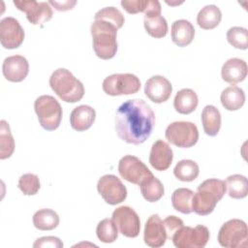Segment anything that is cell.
<instances>
[{
	"label": "cell",
	"instance_id": "6da1fadb",
	"mask_svg": "<svg viewBox=\"0 0 248 248\" xmlns=\"http://www.w3.org/2000/svg\"><path fill=\"white\" fill-rule=\"evenodd\" d=\"M155 114L152 108L141 99L124 102L116 111L115 131L127 143L139 145L152 134Z\"/></svg>",
	"mask_w": 248,
	"mask_h": 248
},
{
	"label": "cell",
	"instance_id": "7a4b0ae2",
	"mask_svg": "<svg viewBox=\"0 0 248 248\" xmlns=\"http://www.w3.org/2000/svg\"><path fill=\"white\" fill-rule=\"evenodd\" d=\"M227 191L226 182L217 178H209L201 183L192 200V211L204 216L211 213Z\"/></svg>",
	"mask_w": 248,
	"mask_h": 248
},
{
	"label": "cell",
	"instance_id": "3957f363",
	"mask_svg": "<svg viewBox=\"0 0 248 248\" xmlns=\"http://www.w3.org/2000/svg\"><path fill=\"white\" fill-rule=\"evenodd\" d=\"M117 28L105 20H94L90 26L95 54L104 60L111 59L117 52Z\"/></svg>",
	"mask_w": 248,
	"mask_h": 248
},
{
	"label": "cell",
	"instance_id": "277c9868",
	"mask_svg": "<svg viewBox=\"0 0 248 248\" xmlns=\"http://www.w3.org/2000/svg\"><path fill=\"white\" fill-rule=\"evenodd\" d=\"M49 85L54 93L66 103H76L82 99L84 86L69 70L59 68L49 78Z\"/></svg>",
	"mask_w": 248,
	"mask_h": 248
},
{
	"label": "cell",
	"instance_id": "5b68a950",
	"mask_svg": "<svg viewBox=\"0 0 248 248\" xmlns=\"http://www.w3.org/2000/svg\"><path fill=\"white\" fill-rule=\"evenodd\" d=\"M34 109L41 126L46 131L56 130L62 120V108L50 95H42L34 103Z\"/></svg>",
	"mask_w": 248,
	"mask_h": 248
},
{
	"label": "cell",
	"instance_id": "8992f818",
	"mask_svg": "<svg viewBox=\"0 0 248 248\" xmlns=\"http://www.w3.org/2000/svg\"><path fill=\"white\" fill-rule=\"evenodd\" d=\"M165 137L169 142L177 147L189 148L198 142L199 130L193 122L175 121L167 127Z\"/></svg>",
	"mask_w": 248,
	"mask_h": 248
},
{
	"label": "cell",
	"instance_id": "52a82bcc",
	"mask_svg": "<svg viewBox=\"0 0 248 248\" xmlns=\"http://www.w3.org/2000/svg\"><path fill=\"white\" fill-rule=\"evenodd\" d=\"M248 239V228L240 219H231L224 223L218 232V242L226 248L245 247Z\"/></svg>",
	"mask_w": 248,
	"mask_h": 248
},
{
	"label": "cell",
	"instance_id": "ba28073f",
	"mask_svg": "<svg viewBox=\"0 0 248 248\" xmlns=\"http://www.w3.org/2000/svg\"><path fill=\"white\" fill-rule=\"evenodd\" d=\"M140 86V78L130 73L110 75L104 79L102 84L104 92L109 96L135 94L139 92Z\"/></svg>",
	"mask_w": 248,
	"mask_h": 248
},
{
	"label": "cell",
	"instance_id": "9c48e42d",
	"mask_svg": "<svg viewBox=\"0 0 248 248\" xmlns=\"http://www.w3.org/2000/svg\"><path fill=\"white\" fill-rule=\"evenodd\" d=\"M210 237L209 230L202 225L180 228L172 236L173 245L177 248H203Z\"/></svg>",
	"mask_w": 248,
	"mask_h": 248
},
{
	"label": "cell",
	"instance_id": "30bf717a",
	"mask_svg": "<svg viewBox=\"0 0 248 248\" xmlns=\"http://www.w3.org/2000/svg\"><path fill=\"white\" fill-rule=\"evenodd\" d=\"M118 172L122 178L137 185L153 176L145 164L133 155H125L119 160Z\"/></svg>",
	"mask_w": 248,
	"mask_h": 248
},
{
	"label": "cell",
	"instance_id": "8fae6325",
	"mask_svg": "<svg viewBox=\"0 0 248 248\" xmlns=\"http://www.w3.org/2000/svg\"><path fill=\"white\" fill-rule=\"evenodd\" d=\"M97 190L104 201L115 205L124 202L127 198V189L121 180L113 174L103 175L97 183Z\"/></svg>",
	"mask_w": 248,
	"mask_h": 248
},
{
	"label": "cell",
	"instance_id": "7c38bea8",
	"mask_svg": "<svg viewBox=\"0 0 248 248\" xmlns=\"http://www.w3.org/2000/svg\"><path fill=\"white\" fill-rule=\"evenodd\" d=\"M112 220L119 232L126 237H137L140 231V220L138 213L130 206L122 205L112 212Z\"/></svg>",
	"mask_w": 248,
	"mask_h": 248
},
{
	"label": "cell",
	"instance_id": "4fadbf2b",
	"mask_svg": "<svg viewBox=\"0 0 248 248\" xmlns=\"http://www.w3.org/2000/svg\"><path fill=\"white\" fill-rule=\"evenodd\" d=\"M24 30L17 19L7 16L0 21V43L4 48L15 49L24 41Z\"/></svg>",
	"mask_w": 248,
	"mask_h": 248
},
{
	"label": "cell",
	"instance_id": "5bb4252c",
	"mask_svg": "<svg viewBox=\"0 0 248 248\" xmlns=\"http://www.w3.org/2000/svg\"><path fill=\"white\" fill-rule=\"evenodd\" d=\"M16 8L26 14L28 21L34 25L43 24L52 17V9L48 2L15 0Z\"/></svg>",
	"mask_w": 248,
	"mask_h": 248
},
{
	"label": "cell",
	"instance_id": "9a60e30c",
	"mask_svg": "<svg viewBox=\"0 0 248 248\" xmlns=\"http://www.w3.org/2000/svg\"><path fill=\"white\" fill-rule=\"evenodd\" d=\"M172 92L170 81L163 76H153L148 78L144 85L146 97L156 104L168 101Z\"/></svg>",
	"mask_w": 248,
	"mask_h": 248
},
{
	"label": "cell",
	"instance_id": "2e32d148",
	"mask_svg": "<svg viewBox=\"0 0 248 248\" xmlns=\"http://www.w3.org/2000/svg\"><path fill=\"white\" fill-rule=\"evenodd\" d=\"M144 243L152 248L162 247L167 240L164 222L158 214H152L146 221L143 232Z\"/></svg>",
	"mask_w": 248,
	"mask_h": 248
},
{
	"label": "cell",
	"instance_id": "e0dca14e",
	"mask_svg": "<svg viewBox=\"0 0 248 248\" xmlns=\"http://www.w3.org/2000/svg\"><path fill=\"white\" fill-rule=\"evenodd\" d=\"M2 73L5 78L12 82H20L29 73V64L22 55H12L3 61Z\"/></svg>",
	"mask_w": 248,
	"mask_h": 248
},
{
	"label": "cell",
	"instance_id": "ac0fdd59",
	"mask_svg": "<svg viewBox=\"0 0 248 248\" xmlns=\"http://www.w3.org/2000/svg\"><path fill=\"white\" fill-rule=\"evenodd\" d=\"M172 159V149L166 141L158 140L152 144L149 154V163L153 169L159 171L166 170L170 167Z\"/></svg>",
	"mask_w": 248,
	"mask_h": 248
},
{
	"label": "cell",
	"instance_id": "d6986e66",
	"mask_svg": "<svg viewBox=\"0 0 248 248\" xmlns=\"http://www.w3.org/2000/svg\"><path fill=\"white\" fill-rule=\"evenodd\" d=\"M221 76L228 83L235 84L245 79L247 76V64L243 59L233 57L228 59L222 66Z\"/></svg>",
	"mask_w": 248,
	"mask_h": 248
},
{
	"label": "cell",
	"instance_id": "ffe728a7",
	"mask_svg": "<svg viewBox=\"0 0 248 248\" xmlns=\"http://www.w3.org/2000/svg\"><path fill=\"white\" fill-rule=\"evenodd\" d=\"M95 118L96 111L92 107L80 105L72 110L70 114V124L74 130L83 132L92 126Z\"/></svg>",
	"mask_w": 248,
	"mask_h": 248
},
{
	"label": "cell",
	"instance_id": "44dd1931",
	"mask_svg": "<svg viewBox=\"0 0 248 248\" xmlns=\"http://www.w3.org/2000/svg\"><path fill=\"white\" fill-rule=\"evenodd\" d=\"M171 40L178 46L190 45L195 37V28L193 24L186 19L175 20L171 24Z\"/></svg>",
	"mask_w": 248,
	"mask_h": 248
},
{
	"label": "cell",
	"instance_id": "7402d4cb",
	"mask_svg": "<svg viewBox=\"0 0 248 248\" xmlns=\"http://www.w3.org/2000/svg\"><path fill=\"white\" fill-rule=\"evenodd\" d=\"M199 104L197 93L190 88L179 90L173 100V107L180 114H189L193 112Z\"/></svg>",
	"mask_w": 248,
	"mask_h": 248
},
{
	"label": "cell",
	"instance_id": "603a6c76",
	"mask_svg": "<svg viewBox=\"0 0 248 248\" xmlns=\"http://www.w3.org/2000/svg\"><path fill=\"white\" fill-rule=\"evenodd\" d=\"M201 117L205 134L209 137H215L221 127V114L219 109L212 105H207L202 109Z\"/></svg>",
	"mask_w": 248,
	"mask_h": 248
},
{
	"label": "cell",
	"instance_id": "cb8c5ba5",
	"mask_svg": "<svg viewBox=\"0 0 248 248\" xmlns=\"http://www.w3.org/2000/svg\"><path fill=\"white\" fill-rule=\"evenodd\" d=\"M220 100L227 110H237L245 103V93L240 87L231 85L222 91Z\"/></svg>",
	"mask_w": 248,
	"mask_h": 248
},
{
	"label": "cell",
	"instance_id": "d4e9b609",
	"mask_svg": "<svg viewBox=\"0 0 248 248\" xmlns=\"http://www.w3.org/2000/svg\"><path fill=\"white\" fill-rule=\"evenodd\" d=\"M222 19V13L216 5L204 6L197 16L198 25L204 30L214 29L219 25Z\"/></svg>",
	"mask_w": 248,
	"mask_h": 248
},
{
	"label": "cell",
	"instance_id": "484cf974",
	"mask_svg": "<svg viewBox=\"0 0 248 248\" xmlns=\"http://www.w3.org/2000/svg\"><path fill=\"white\" fill-rule=\"evenodd\" d=\"M33 225L41 231H51L59 225V216L52 209L43 208L34 213Z\"/></svg>",
	"mask_w": 248,
	"mask_h": 248
},
{
	"label": "cell",
	"instance_id": "4316f807",
	"mask_svg": "<svg viewBox=\"0 0 248 248\" xmlns=\"http://www.w3.org/2000/svg\"><path fill=\"white\" fill-rule=\"evenodd\" d=\"M143 25L148 35L153 38H164L168 33V23L161 15H146L143 18Z\"/></svg>",
	"mask_w": 248,
	"mask_h": 248
},
{
	"label": "cell",
	"instance_id": "83f0119b",
	"mask_svg": "<svg viewBox=\"0 0 248 248\" xmlns=\"http://www.w3.org/2000/svg\"><path fill=\"white\" fill-rule=\"evenodd\" d=\"M140 187L142 197L149 202H155L159 201L165 193L163 183L154 175L142 181L140 184Z\"/></svg>",
	"mask_w": 248,
	"mask_h": 248
},
{
	"label": "cell",
	"instance_id": "f1b7e54d",
	"mask_svg": "<svg viewBox=\"0 0 248 248\" xmlns=\"http://www.w3.org/2000/svg\"><path fill=\"white\" fill-rule=\"evenodd\" d=\"M194 192L188 188H178L171 195V204L173 208L183 214L192 212V200Z\"/></svg>",
	"mask_w": 248,
	"mask_h": 248
},
{
	"label": "cell",
	"instance_id": "f546056e",
	"mask_svg": "<svg viewBox=\"0 0 248 248\" xmlns=\"http://www.w3.org/2000/svg\"><path fill=\"white\" fill-rule=\"evenodd\" d=\"M200 169L198 164L195 161L189 159L179 161L173 169L174 176L183 182L194 181L198 177Z\"/></svg>",
	"mask_w": 248,
	"mask_h": 248
},
{
	"label": "cell",
	"instance_id": "4dcf8cb0",
	"mask_svg": "<svg viewBox=\"0 0 248 248\" xmlns=\"http://www.w3.org/2000/svg\"><path fill=\"white\" fill-rule=\"evenodd\" d=\"M228 195L232 199H243L248 194V181L244 175L232 174L227 177Z\"/></svg>",
	"mask_w": 248,
	"mask_h": 248
},
{
	"label": "cell",
	"instance_id": "1f68e13d",
	"mask_svg": "<svg viewBox=\"0 0 248 248\" xmlns=\"http://www.w3.org/2000/svg\"><path fill=\"white\" fill-rule=\"evenodd\" d=\"M15 151V140L12 136L9 123L0 121V159L10 158Z\"/></svg>",
	"mask_w": 248,
	"mask_h": 248
},
{
	"label": "cell",
	"instance_id": "d6a6232c",
	"mask_svg": "<svg viewBox=\"0 0 248 248\" xmlns=\"http://www.w3.org/2000/svg\"><path fill=\"white\" fill-rule=\"evenodd\" d=\"M96 234L100 241L104 243H112L118 237V229L112 219L106 218L98 223Z\"/></svg>",
	"mask_w": 248,
	"mask_h": 248
},
{
	"label": "cell",
	"instance_id": "836d02e7",
	"mask_svg": "<svg viewBox=\"0 0 248 248\" xmlns=\"http://www.w3.org/2000/svg\"><path fill=\"white\" fill-rule=\"evenodd\" d=\"M95 20H105L112 25H114L117 29L121 28L124 24L125 18L122 13L116 9L115 7H106L101 10H99L95 16H94Z\"/></svg>",
	"mask_w": 248,
	"mask_h": 248
},
{
	"label": "cell",
	"instance_id": "e575fe53",
	"mask_svg": "<svg viewBox=\"0 0 248 248\" xmlns=\"http://www.w3.org/2000/svg\"><path fill=\"white\" fill-rule=\"evenodd\" d=\"M227 40L233 47L238 49H247L248 47V31L244 27L233 26L227 32Z\"/></svg>",
	"mask_w": 248,
	"mask_h": 248
},
{
	"label": "cell",
	"instance_id": "d590c367",
	"mask_svg": "<svg viewBox=\"0 0 248 248\" xmlns=\"http://www.w3.org/2000/svg\"><path fill=\"white\" fill-rule=\"evenodd\" d=\"M18 188L26 196H33L40 190V180L34 173H24L18 179Z\"/></svg>",
	"mask_w": 248,
	"mask_h": 248
},
{
	"label": "cell",
	"instance_id": "8d00e7d4",
	"mask_svg": "<svg viewBox=\"0 0 248 248\" xmlns=\"http://www.w3.org/2000/svg\"><path fill=\"white\" fill-rule=\"evenodd\" d=\"M164 227H165V230H166V233H167V238L170 239L172 238L173 234L180 229L184 226V223L183 221L174 216V215H170L168 216L164 221Z\"/></svg>",
	"mask_w": 248,
	"mask_h": 248
},
{
	"label": "cell",
	"instance_id": "74e56055",
	"mask_svg": "<svg viewBox=\"0 0 248 248\" xmlns=\"http://www.w3.org/2000/svg\"><path fill=\"white\" fill-rule=\"evenodd\" d=\"M149 0H123L121 1L122 8L128 14H138L145 11Z\"/></svg>",
	"mask_w": 248,
	"mask_h": 248
},
{
	"label": "cell",
	"instance_id": "f35d334b",
	"mask_svg": "<svg viewBox=\"0 0 248 248\" xmlns=\"http://www.w3.org/2000/svg\"><path fill=\"white\" fill-rule=\"evenodd\" d=\"M34 248H62L63 242L56 236H43L38 238L34 244Z\"/></svg>",
	"mask_w": 248,
	"mask_h": 248
},
{
	"label": "cell",
	"instance_id": "ab89813d",
	"mask_svg": "<svg viewBox=\"0 0 248 248\" xmlns=\"http://www.w3.org/2000/svg\"><path fill=\"white\" fill-rule=\"evenodd\" d=\"M49 5L53 6L57 11L59 12H64V11H68V10H72L75 5L77 4V1L73 0V1H49L48 2Z\"/></svg>",
	"mask_w": 248,
	"mask_h": 248
}]
</instances>
